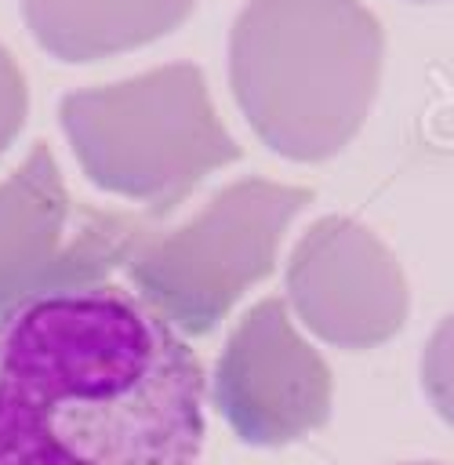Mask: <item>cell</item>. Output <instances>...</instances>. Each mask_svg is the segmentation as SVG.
<instances>
[{"instance_id": "9", "label": "cell", "mask_w": 454, "mask_h": 465, "mask_svg": "<svg viewBox=\"0 0 454 465\" xmlns=\"http://www.w3.org/2000/svg\"><path fill=\"white\" fill-rule=\"evenodd\" d=\"M421 385L429 403L443 421L454 425V312L436 323L425 356H421Z\"/></svg>"}, {"instance_id": "5", "label": "cell", "mask_w": 454, "mask_h": 465, "mask_svg": "<svg viewBox=\"0 0 454 465\" xmlns=\"http://www.w3.org/2000/svg\"><path fill=\"white\" fill-rule=\"evenodd\" d=\"M160 222L153 214L80 207L73 218L62 171L47 142L0 182V316L40 294L94 287L142 247Z\"/></svg>"}, {"instance_id": "10", "label": "cell", "mask_w": 454, "mask_h": 465, "mask_svg": "<svg viewBox=\"0 0 454 465\" xmlns=\"http://www.w3.org/2000/svg\"><path fill=\"white\" fill-rule=\"evenodd\" d=\"M25 113H29V91H25L22 69L0 44V153L18 138Z\"/></svg>"}, {"instance_id": "2", "label": "cell", "mask_w": 454, "mask_h": 465, "mask_svg": "<svg viewBox=\"0 0 454 465\" xmlns=\"http://www.w3.org/2000/svg\"><path fill=\"white\" fill-rule=\"evenodd\" d=\"M385 36L360 0H247L229 29V87L280 156L320 163L363 127Z\"/></svg>"}, {"instance_id": "7", "label": "cell", "mask_w": 454, "mask_h": 465, "mask_svg": "<svg viewBox=\"0 0 454 465\" xmlns=\"http://www.w3.org/2000/svg\"><path fill=\"white\" fill-rule=\"evenodd\" d=\"M287 298L301 323L338 349L389 341L410 309L396 254L352 218H320L287 258Z\"/></svg>"}, {"instance_id": "4", "label": "cell", "mask_w": 454, "mask_h": 465, "mask_svg": "<svg viewBox=\"0 0 454 465\" xmlns=\"http://www.w3.org/2000/svg\"><path fill=\"white\" fill-rule=\"evenodd\" d=\"M312 189L240 178L218 189L189 222L153 229L127 258L138 298L174 331L207 334L276 265L291 218Z\"/></svg>"}, {"instance_id": "1", "label": "cell", "mask_w": 454, "mask_h": 465, "mask_svg": "<svg viewBox=\"0 0 454 465\" xmlns=\"http://www.w3.org/2000/svg\"><path fill=\"white\" fill-rule=\"evenodd\" d=\"M203 392L185 338L123 287L0 316V465H196Z\"/></svg>"}, {"instance_id": "6", "label": "cell", "mask_w": 454, "mask_h": 465, "mask_svg": "<svg viewBox=\"0 0 454 465\" xmlns=\"http://www.w3.org/2000/svg\"><path fill=\"white\" fill-rule=\"evenodd\" d=\"M331 367L291 327L287 302L262 298L232 327L211 400L247 447H287L331 418Z\"/></svg>"}, {"instance_id": "8", "label": "cell", "mask_w": 454, "mask_h": 465, "mask_svg": "<svg viewBox=\"0 0 454 465\" xmlns=\"http://www.w3.org/2000/svg\"><path fill=\"white\" fill-rule=\"evenodd\" d=\"M196 0H22L33 40L62 62H94L174 33Z\"/></svg>"}, {"instance_id": "11", "label": "cell", "mask_w": 454, "mask_h": 465, "mask_svg": "<svg viewBox=\"0 0 454 465\" xmlns=\"http://www.w3.org/2000/svg\"><path fill=\"white\" fill-rule=\"evenodd\" d=\"M407 465H439V461H407Z\"/></svg>"}, {"instance_id": "3", "label": "cell", "mask_w": 454, "mask_h": 465, "mask_svg": "<svg viewBox=\"0 0 454 465\" xmlns=\"http://www.w3.org/2000/svg\"><path fill=\"white\" fill-rule=\"evenodd\" d=\"M58 120L91 185L145 203L156 222L200 178L240 160L196 62L76 87L62 94Z\"/></svg>"}]
</instances>
